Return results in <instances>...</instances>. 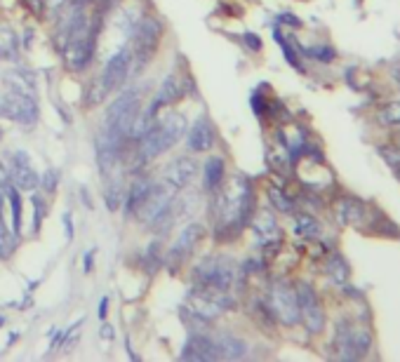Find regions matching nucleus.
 Instances as JSON below:
<instances>
[{
  "mask_svg": "<svg viewBox=\"0 0 400 362\" xmlns=\"http://www.w3.org/2000/svg\"><path fill=\"white\" fill-rule=\"evenodd\" d=\"M212 196L210 217L214 219V235L231 238L241 233L252 219V183L245 176H233L224 188H217Z\"/></svg>",
  "mask_w": 400,
  "mask_h": 362,
  "instance_id": "1",
  "label": "nucleus"
},
{
  "mask_svg": "<svg viewBox=\"0 0 400 362\" xmlns=\"http://www.w3.org/2000/svg\"><path fill=\"white\" fill-rule=\"evenodd\" d=\"M186 118L181 113H170L165 118L156 120L144 132L142 139L137 142V163L144 165L174 149L184 139V134H186Z\"/></svg>",
  "mask_w": 400,
  "mask_h": 362,
  "instance_id": "2",
  "label": "nucleus"
},
{
  "mask_svg": "<svg viewBox=\"0 0 400 362\" xmlns=\"http://www.w3.org/2000/svg\"><path fill=\"white\" fill-rule=\"evenodd\" d=\"M140 111H142L140 92L135 87H125L122 92H118V97L109 104V109L104 113V125L99 132L125 146V142L130 139L132 122L137 115H140Z\"/></svg>",
  "mask_w": 400,
  "mask_h": 362,
  "instance_id": "3",
  "label": "nucleus"
},
{
  "mask_svg": "<svg viewBox=\"0 0 400 362\" xmlns=\"http://www.w3.org/2000/svg\"><path fill=\"white\" fill-rule=\"evenodd\" d=\"M236 280V264L226 254H210L200 259L191 271L194 289L207 292H228Z\"/></svg>",
  "mask_w": 400,
  "mask_h": 362,
  "instance_id": "4",
  "label": "nucleus"
},
{
  "mask_svg": "<svg viewBox=\"0 0 400 362\" xmlns=\"http://www.w3.org/2000/svg\"><path fill=\"white\" fill-rule=\"evenodd\" d=\"M160 33H163V24L156 17H142L137 19L132 28H130V38H132V71L142 73L146 66L151 64V57L156 55Z\"/></svg>",
  "mask_w": 400,
  "mask_h": 362,
  "instance_id": "5",
  "label": "nucleus"
},
{
  "mask_svg": "<svg viewBox=\"0 0 400 362\" xmlns=\"http://www.w3.org/2000/svg\"><path fill=\"white\" fill-rule=\"evenodd\" d=\"M38 102L36 97L31 95H19V92H5V95H0V118H7L12 122H17L21 127H36L38 122Z\"/></svg>",
  "mask_w": 400,
  "mask_h": 362,
  "instance_id": "6",
  "label": "nucleus"
},
{
  "mask_svg": "<svg viewBox=\"0 0 400 362\" xmlns=\"http://www.w3.org/2000/svg\"><path fill=\"white\" fill-rule=\"evenodd\" d=\"M130 73H132V50H130V45H122L120 50H115L113 55L106 59L102 75H97V82H99V87L104 90V95L109 97L125 85Z\"/></svg>",
  "mask_w": 400,
  "mask_h": 362,
  "instance_id": "7",
  "label": "nucleus"
},
{
  "mask_svg": "<svg viewBox=\"0 0 400 362\" xmlns=\"http://www.w3.org/2000/svg\"><path fill=\"white\" fill-rule=\"evenodd\" d=\"M268 311L278 318L283 325H297L302 320L299 313V302H297V292L285 282H275L271 292H268Z\"/></svg>",
  "mask_w": 400,
  "mask_h": 362,
  "instance_id": "8",
  "label": "nucleus"
},
{
  "mask_svg": "<svg viewBox=\"0 0 400 362\" xmlns=\"http://www.w3.org/2000/svg\"><path fill=\"white\" fill-rule=\"evenodd\" d=\"M295 292H297V302H299V313H302L306 329H309L311 334H318L322 325H325V313H322L318 294H315L311 284H306V282L299 284Z\"/></svg>",
  "mask_w": 400,
  "mask_h": 362,
  "instance_id": "9",
  "label": "nucleus"
},
{
  "mask_svg": "<svg viewBox=\"0 0 400 362\" xmlns=\"http://www.w3.org/2000/svg\"><path fill=\"white\" fill-rule=\"evenodd\" d=\"M196 174H198V160L191 158V156H181V158L170 160V163L165 165L163 183L177 193V191L186 188L189 183L196 179Z\"/></svg>",
  "mask_w": 400,
  "mask_h": 362,
  "instance_id": "10",
  "label": "nucleus"
},
{
  "mask_svg": "<svg viewBox=\"0 0 400 362\" xmlns=\"http://www.w3.org/2000/svg\"><path fill=\"white\" fill-rule=\"evenodd\" d=\"M203 233H205V228L200 226V223H189V226H184V230L172 243L170 252H167V266H170L172 271H177V266L184 264V261L191 257V252L198 247Z\"/></svg>",
  "mask_w": 400,
  "mask_h": 362,
  "instance_id": "11",
  "label": "nucleus"
},
{
  "mask_svg": "<svg viewBox=\"0 0 400 362\" xmlns=\"http://www.w3.org/2000/svg\"><path fill=\"white\" fill-rule=\"evenodd\" d=\"M10 179L12 186L19 191H36L41 186V174L36 172L33 160L26 151H14L10 158Z\"/></svg>",
  "mask_w": 400,
  "mask_h": 362,
  "instance_id": "12",
  "label": "nucleus"
},
{
  "mask_svg": "<svg viewBox=\"0 0 400 362\" xmlns=\"http://www.w3.org/2000/svg\"><path fill=\"white\" fill-rule=\"evenodd\" d=\"M186 146L191 153H207L212 151L214 142H217V129H214L212 120L207 115H200L191 127H186Z\"/></svg>",
  "mask_w": 400,
  "mask_h": 362,
  "instance_id": "13",
  "label": "nucleus"
},
{
  "mask_svg": "<svg viewBox=\"0 0 400 362\" xmlns=\"http://www.w3.org/2000/svg\"><path fill=\"white\" fill-rule=\"evenodd\" d=\"M179 358L186 362H214V360H219V351L212 336L191 334L186 339V344H184Z\"/></svg>",
  "mask_w": 400,
  "mask_h": 362,
  "instance_id": "14",
  "label": "nucleus"
},
{
  "mask_svg": "<svg viewBox=\"0 0 400 362\" xmlns=\"http://www.w3.org/2000/svg\"><path fill=\"white\" fill-rule=\"evenodd\" d=\"M156 186H158V183L153 181L151 176H137V179L130 183V188L125 191V200H122L127 217H135V214L142 210V205L151 198L153 188H156Z\"/></svg>",
  "mask_w": 400,
  "mask_h": 362,
  "instance_id": "15",
  "label": "nucleus"
},
{
  "mask_svg": "<svg viewBox=\"0 0 400 362\" xmlns=\"http://www.w3.org/2000/svg\"><path fill=\"white\" fill-rule=\"evenodd\" d=\"M252 230H255L259 245H264V247H271V245L280 243V226L278 221H275L273 212H259L255 219H252Z\"/></svg>",
  "mask_w": 400,
  "mask_h": 362,
  "instance_id": "16",
  "label": "nucleus"
},
{
  "mask_svg": "<svg viewBox=\"0 0 400 362\" xmlns=\"http://www.w3.org/2000/svg\"><path fill=\"white\" fill-rule=\"evenodd\" d=\"M214 344H217L219 351V360H241L248 356V344L245 339L231 334V332H219L214 334Z\"/></svg>",
  "mask_w": 400,
  "mask_h": 362,
  "instance_id": "17",
  "label": "nucleus"
},
{
  "mask_svg": "<svg viewBox=\"0 0 400 362\" xmlns=\"http://www.w3.org/2000/svg\"><path fill=\"white\" fill-rule=\"evenodd\" d=\"M226 176V163L221 156H210L203 165V188L207 193H214L221 183H224Z\"/></svg>",
  "mask_w": 400,
  "mask_h": 362,
  "instance_id": "18",
  "label": "nucleus"
},
{
  "mask_svg": "<svg viewBox=\"0 0 400 362\" xmlns=\"http://www.w3.org/2000/svg\"><path fill=\"white\" fill-rule=\"evenodd\" d=\"M184 95H186V87H184V80L179 78V75H165V80L160 82L158 87V95L153 97L160 106H172L177 104L179 99H184Z\"/></svg>",
  "mask_w": 400,
  "mask_h": 362,
  "instance_id": "19",
  "label": "nucleus"
},
{
  "mask_svg": "<svg viewBox=\"0 0 400 362\" xmlns=\"http://www.w3.org/2000/svg\"><path fill=\"white\" fill-rule=\"evenodd\" d=\"M5 80H7V87H10L12 92H19V95H31V97H36V80H33V73L21 71V68H17V71H10V73H7Z\"/></svg>",
  "mask_w": 400,
  "mask_h": 362,
  "instance_id": "20",
  "label": "nucleus"
},
{
  "mask_svg": "<svg viewBox=\"0 0 400 362\" xmlns=\"http://www.w3.org/2000/svg\"><path fill=\"white\" fill-rule=\"evenodd\" d=\"M19 59V38L10 26H0V61Z\"/></svg>",
  "mask_w": 400,
  "mask_h": 362,
  "instance_id": "21",
  "label": "nucleus"
},
{
  "mask_svg": "<svg viewBox=\"0 0 400 362\" xmlns=\"http://www.w3.org/2000/svg\"><path fill=\"white\" fill-rule=\"evenodd\" d=\"M17 233L12 228H7L3 219H0V259L7 261L12 259V254L17 252Z\"/></svg>",
  "mask_w": 400,
  "mask_h": 362,
  "instance_id": "22",
  "label": "nucleus"
},
{
  "mask_svg": "<svg viewBox=\"0 0 400 362\" xmlns=\"http://www.w3.org/2000/svg\"><path fill=\"white\" fill-rule=\"evenodd\" d=\"M363 205L358 203V200H353V198H346V200H342L340 203V217H342V221H346V223H360V217H363Z\"/></svg>",
  "mask_w": 400,
  "mask_h": 362,
  "instance_id": "23",
  "label": "nucleus"
},
{
  "mask_svg": "<svg viewBox=\"0 0 400 362\" xmlns=\"http://www.w3.org/2000/svg\"><path fill=\"white\" fill-rule=\"evenodd\" d=\"M295 233L299 238H315L320 233V226H318V221H315L313 217H309V214H297Z\"/></svg>",
  "mask_w": 400,
  "mask_h": 362,
  "instance_id": "24",
  "label": "nucleus"
},
{
  "mask_svg": "<svg viewBox=\"0 0 400 362\" xmlns=\"http://www.w3.org/2000/svg\"><path fill=\"white\" fill-rule=\"evenodd\" d=\"M7 200H10L12 207V230L21 235V198H19V188H14L12 183L7 186Z\"/></svg>",
  "mask_w": 400,
  "mask_h": 362,
  "instance_id": "25",
  "label": "nucleus"
},
{
  "mask_svg": "<svg viewBox=\"0 0 400 362\" xmlns=\"http://www.w3.org/2000/svg\"><path fill=\"white\" fill-rule=\"evenodd\" d=\"M122 200H125V191H122L120 183L118 181L109 183V186H106V191H104V203H106V207H109L111 212H118L120 207H122Z\"/></svg>",
  "mask_w": 400,
  "mask_h": 362,
  "instance_id": "26",
  "label": "nucleus"
},
{
  "mask_svg": "<svg viewBox=\"0 0 400 362\" xmlns=\"http://www.w3.org/2000/svg\"><path fill=\"white\" fill-rule=\"evenodd\" d=\"M268 200H271V205L275 207L278 212L283 214H292V210H295V203L288 198L285 191H280V188H268Z\"/></svg>",
  "mask_w": 400,
  "mask_h": 362,
  "instance_id": "27",
  "label": "nucleus"
},
{
  "mask_svg": "<svg viewBox=\"0 0 400 362\" xmlns=\"http://www.w3.org/2000/svg\"><path fill=\"white\" fill-rule=\"evenodd\" d=\"M59 181H61V172H59V169H55V167L45 169V172L41 174V188H43L48 196H55V193H57Z\"/></svg>",
  "mask_w": 400,
  "mask_h": 362,
  "instance_id": "28",
  "label": "nucleus"
},
{
  "mask_svg": "<svg viewBox=\"0 0 400 362\" xmlns=\"http://www.w3.org/2000/svg\"><path fill=\"white\" fill-rule=\"evenodd\" d=\"M31 205H33V233H38L45 214H48V203L41 196H31Z\"/></svg>",
  "mask_w": 400,
  "mask_h": 362,
  "instance_id": "29",
  "label": "nucleus"
},
{
  "mask_svg": "<svg viewBox=\"0 0 400 362\" xmlns=\"http://www.w3.org/2000/svg\"><path fill=\"white\" fill-rule=\"evenodd\" d=\"M379 120L384 122V125H400V102L384 106V109L379 111Z\"/></svg>",
  "mask_w": 400,
  "mask_h": 362,
  "instance_id": "30",
  "label": "nucleus"
},
{
  "mask_svg": "<svg viewBox=\"0 0 400 362\" xmlns=\"http://www.w3.org/2000/svg\"><path fill=\"white\" fill-rule=\"evenodd\" d=\"M327 268H330V275H332L337 282H344L346 278H349V266L344 264L342 257H332V259H330Z\"/></svg>",
  "mask_w": 400,
  "mask_h": 362,
  "instance_id": "31",
  "label": "nucleus"
},
{
  "mask_svg": "<svg viewBox=\"0 0 400 362\" xmlns=\"http://www.w3.org/2000/svg\"><path fill=\"white\" fill-rule=\"evenodd\" d=\"M68 0H41V5H43V12L48 14L50 19H57V14L64 10Z\"/></svg>",
  "mask_w": 400,
  "mask_h": 362,
  "instance_id": "32",
  "label": "nucleus"
},
{
  "mask_svg": "<svg viewBox=\"0 0 400 362\" xmlns=\"http://www.w3.org/2000/svg\"><path fill=\"white\" fill-rule=\"evenodd\" d=\"M306 55H311V57H318L320 61H330L335 57V52L330 50V48H311V50H306Z\"/></svg>",
  "mask_w": 400,
  "mask_h": 362,
  "instance_id": "33",
  "label": "nucleus"
},
{
  "mask_svg": "<svg viewBox=\"0 0 400 362\" xmlns=\"http://www.w3.org/2000/svg\"><path fill=\"white\" fill-rule=\"evenodd\" d=\"M12 183L10 179V167H7L3 160H0V188H7Z\"/></svg>",
  "mask_w": 400,
  "mask_h": 362,
  "instance_id": "34",
  "label": "nucleus"
},
{
  "mask_svg": "<svg viewBox=\"0 0 400 362\" xmlns=\"http://www.w3.org/2000/svg\"><path fill=\"white\" fill-rule=\"evenodd\" d=\"M245 38V45H248L250 50H261V41H259V36H255V33H245L243 36Z\"/></svg>",
  "mask_w": 400,
  "mask_h": 362,
  "instance_id": "35",
  "label": "nucleus"
},
{
  "mask_svg": "<svg viewBox=\"0 0 400 362\" xmlns=\"http://www.w3.org/2000/svg\"><path fill=\"white\" fill-rule=\"evenodd\" d=\"M61 219H64L66 238H68V240H71V238H73V219H71V212H64V217H61Z\"/></svg>",
  "mask_w": 400,
  "mask_h": 362,
  "instance_id": "36",
  "label": "nucleus"
},
{
  "mask_svg": "<svg viewBox=\"0 0 400 362\" xmlns=\"http://www.w3.org/2000/svg\"><path fill=\"white\" fill-rule=\"evenodd\" d=\"M106 311H109V297H104L102 302H99V308H97V313L102 320H106Z\"/></svg>",
  "mask_w": 400,
  "mask_h": 362,
  "instance_id": "37",
  "label": "nucleus"
},
{
  "mask_svg": "<svg viewBox=\"0 0 400 362\" xmlns=\"http://www.w3.org/2000/svg\"><path fill=\"white\" fill-rule=\"evenodd\" d=\"M92 261H95V252H88L85 257H83V266H85V273L92 271Z\"/></svg>",
  "mask_w": 400,
  "mask_h": 362,
  "instance_id": "38",
  "label": "nucleus"
},
{
  "mask_svg": "<svg viewBox=\"0 0 400 362\" xmlns=\"http://www.w3.org/2000/svg\"><path fill=\"white\" fill-rule=\"evenodd\" d=\"M71 3H75V5H85V7H90V5H95V3H102V0H71Z\"/></svg>",
  "mask_w": 400,
  "mask_h": 362,
  "instance_id": "39",
  "label": "nucleus"
},
{
  "mask_svg": "<svg viewBox=\"0 0 400 362\" xmlns=\"http://www.w3.org/2000/svg\"><path fill=\"white\" fill-rule=\"evenodd\" d=\"M3 210H5V196H3V188H0V219H3Z\"/></svg>",
  "mask_w": 400,
  "mask_h": 362,
  "instance_id": "40",
  "label": "nucleus"
},
{
  "mask_svg": "<svg viewBox=\"0 0 400 362\" xmlns=\"http://www.w3.org/2000/svg\"><path fill=\"white\" fill-rule=\"evenodd\" d=\"M394 78H396L398 87H400V64H398V66H394Z\"/></svg>",
  "mask_w": 400,
  "mask_h": 362,
  "instance_id": "41",
  "label": "nucleus"
},
{
  "mask_svg": "<svg viewBox=\"0 0 400 362\" xmlns=\"http://www.w3.org/2000/svg\"><path fill=\"white\" fill-rule=\"evenodd\" d=\"M0 137H3V127H0Z\"/></svg>",
  "mask_w": 400,
  "mask_h": 362,
  "instance_id": "42",
  "label": "nucleus"
},
{
  "mask_svg": "<svg viewBox=\"0 0 400 362\" xmlns=\"http://www.w3.org/2000/svg\"><path fill=\"white\" fill-rule=\"evenodd\" d=\"M398 174H400V167H398Z\"/></svg>",
  "mask_w": 400,
  "mask_h": 362,
  "instance_id": "43",
  "label": "nucleus"
}]
</instances>
